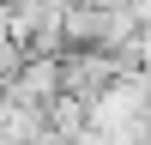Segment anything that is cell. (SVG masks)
<instances>
[{"mask_svg": "<svg viewBox=\"0 0 151 145\" xmlns=\"http://www.w3.org/2000/svg\"><path fill=\"white\" fill-rule=\"evenodd\" d=\"M18 60H24V48L0 30V97H6V85H12V72H18Z\"/></svg>", "mask_w": 151, "mask_h": 145, "instance_id": "obj_3", "label": "cell"}, {"mask_svg": "<svg viewBox=\"0 0 151 145\" xmlns=\"http://www.w3.org/2000/svg\"><path fill=\"white\" fill-rule=\"evenodd\" d=\"M121 72H133L121 55H109V48H60V91L79 97V103H91L97 91H103L109 79H121Z\"/></svg>", "mask_w": 151, "mask_h": 145, "instance_id": "obj_1", "label": "cell"}, {"mask_svg": "<svg viewBox=\"0 0 151 145\" xmlns=\"http://www.w3.org/2000/svg\"><path fill=\"white\" fill-rule=\"evenodd\" d=\"M0 6H6V0H0Z\"/></svg>", "mask_w": 151, "mask_h": 145, "instance_id": "obj_4", "label": "cell"}, {"mask_svg": "<svg viewBox=\"0 0 151 145\" xmlns=\"http://www.w3.org/2000/svg\"><path fill=\"white\" fill-rule=\"evenodd\" d=\"M6 91L24 97V103H42V109H48V103L60 97V55H24Z\"/></svg>", "mask_w": 151, "mask_h": 145, "instance_id": "obj_2", "label": "cell"}]
</instances>
